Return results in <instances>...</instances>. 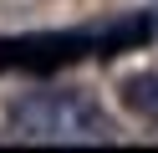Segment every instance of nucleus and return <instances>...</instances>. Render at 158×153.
<instances>
[{
  "label": "nucleus",
  "instance_id": "2",
  "mask_svg": "<svg viewBox=\"0 0 158 153\" xmlns=\"http://www.w3.org/2000/svg\"><path fill=\"white\" fill-rule=\"evenodd\" d=\"M117 97H123V107L133 112V117H143V122H153V128H158V71H138V77H123Z\"/></svg>",
  "mask_w": 158,
  "mask_h": 153
},
{
  "label": "nucleus",
  "instance_id": "1",
  "mask_svg": "<svg viewBox=\"0 0 158 153\" xmlns=\"http://www.w3.org/2000/svg\"><path fill=\"white\" fill-rule=\"evenodd\" d=\"M10 128L31 143H107L112 122L77 87H36L10 102Z\"/></svg>",
  "mask_w": 158,
  "mask_h": 153
}]
</instances>
